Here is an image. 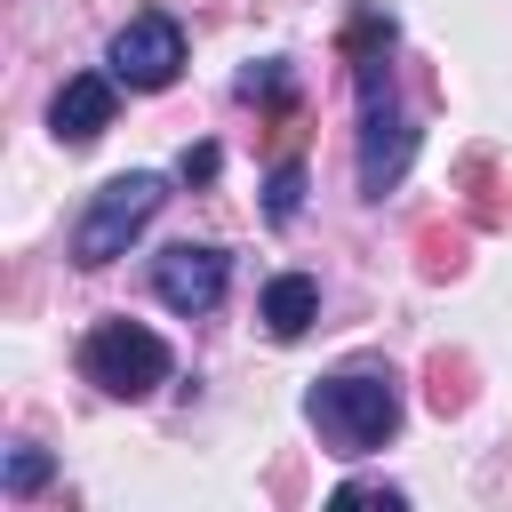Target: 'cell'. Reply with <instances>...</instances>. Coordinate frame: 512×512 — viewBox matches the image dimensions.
<instances>
[{
  "instance_id": "1",
  "label": "cell",
  "mask_w": 512,
  "mask_h": 512,
  "mask_svg": "<svg viewBox=\"0 0 512 512\" xmlns=\"http://www.w3.org/2000/svg\"><path fill=\"white\" fill-rule=\"evenodd\" d=\"M304 408H312V424H320V440L336 456H368L400 424V384L384 368H344V376H320Z\"/></svg>"
},
{
  "instance_id": "2",
  "label": "cell",
  "mask_w": 512,
  "mask_h": 512,
  "mask_svg": "<svg viewBox=\"0 0 512 512\" xmlns=\"http://www.w3.org/2000/svg\"><path fill=\"white\" fill-rule=\"evenodd\" d=\"M80 376L112 400H144L152 384H168V344L144 320H96L80 336Z\"/></svg>"
},
{
  "instance_id": "3",
  "label": "cell",
  "mask_w": 512,
  "mask_h": 512,
  "mask_svg": "<svg viewBox=\"0 0 512 512\" xmlns=\"http://www.w3.org/2000/svg\"><path fill=\"white\" fill-rule=\"evenodd\" d=\"M160 200H168V184H160L152 168L112 176V184L88 200V216H80V232H72V256H80V264H112V256H128V240L160 216Z\"/></svg>"
},
{
  "instance_id": "4",
  "label": "cell",
  "mask_w": 512,
  "mask_h": 512,
  "mask_svg": "<svg viewBox=\"0 0 512 512\" xmlns=\"http://www.w3.org/2000/svg\"><path fill=\"white\" fill-rule=\"evenodd\" d=\"M176 72H184V32H176V16L144 8V16H128V24L112 32V80H128V88H168Z\"/></svg>"
},
{
  "instance_id": "5",
  "label": "cell",
  "mask_w": 512,
  "mask_h": 512,
  "mask_svg": "<svg viewBox=\"0 0 512 512\" xmlns=\"http://www.w3.org/2000/svg\"><path fill=\"white\" fill-rule=\"evenodd\" d=\"M224 280H232V256L208 248V240H176L152 256V288L168 312H216L224 304Z\"/></svg>"
},
{
  "instance_id": "6",
  "label": "cell",
  "mask_w": 512,
  "mask_h": 512,
  "mask_svg": "<svg viewBox=\"0 0 512 512\" xmlns=\"http://www.w3.org/2000/svg\"><path fill=\"white\" fill-rule=\"evenodd\" d=\"M408 152H416V128L392 112V96L360 104V192H368V200H384V192L400 184Z\"/></svg>"
},
{
  "instance_id": "7",
  "label": "cell",
  "mask_w": 512,
  "mask_h": 512,
  "mask_svg": "<svg viewBox=\"0 0 512 512\" xmlns=\"http://www.w3.org/2000/svg\"><path fill=\"white\" fill-rule=\"evenodd\" d=\"M112 104H120V88H112L104 72H72V80L56 88V104H48V128H56L64 144H96V136L112 128Z\"/></svg>"
},
{
  "instance_id": "8",
  "label": "cell",
  "mask_w": 512,
  "mask_h": 512,
  "mask_svg": "<svg viewBox=\"0 0 512 512\" xmlns=\"http://www.w3.org/2000/svg\"><path fill=\"white\" fill-rule=\"evenodd\" d=\"M312 320H320V288H312L304 272H280V280L264 288V328H272L280 344H296Z\"/></svg>"
},
{
  "instance_id": "9",
  "label": "cell",
  "mask_w": 512,
  "mask_h": 512,
  "mask_svg": "<svg viewBox=\"0 0 512 512\" xmlns=\"http://www.w3.org/2000/svg\"><path fill=\"white\" fill-rule=\"evenodd\" d=\"M384 48H392V16H384V8H352V24H344V56H352V64H376Z\"/></svg>"
},
{
  "instance_id": "10",
  "label": "cell",
  "mask_w": 512,
  "mask_h": 512,
  "mask_svg": "<svg viewBox=\"0 0 512 512\" xmlns=\"http://www.w3.org/2000/svg\"><path fill=\"white\" fill-rule=\"evenodd\" d=\"M296 200H304V168H296V160H280V168H272V184H264V216H272V224H288V216H296Z\"/></svg>"
},
{
  "instance_id": "11",
  "label": "cell",
  "mask_w": 512,
  "mask_h": 512,
  "mask_svg": "<svg viewBox=\"0 0 512 512\" xmlns=\"http://www.w3.org/2000/svg\"><path fill=\"white\" fill-rule=\"evenodd\" d=\"M48 472H56V464H48V448H16L0 480H8V496H32V488H48Z\"/></svg>"
},
{
  "instance_id": "12",
  "label": "cell",
  "mask_w": 512,
  "mask_h": 512,
  "mask_svg": "<svg viewBox=\"0 0 512 512\" xmlns=\"http://www.w3.org/2000/svg\"><path fill=\"white\" fill-rule=\"evenodd\" d=\"M240 96L248 104H288V64H248L240 72Z\"/></svg>"
},
{
  "instance_id": "13",
  "label": "cell",
  "mask_w": 512,
  "mask_h": 512,
  "mask_svg": "<svg viewBox=\"0 0 512 512\" xmlns=\"http://www.w3.org/2000/svg\"><path fill=\"white\" fill-rule=\"evenodd\" d=\"M216 168H224L216 144H192V152H184V184H216Z\"/></svg>"
},
{
  "instance_id": "14",
  "label": "cell",
  "mask_w": 512,
  "mask_h": 512,
  "mask_svg": "<svg viewBox=\"0 0 512 512\" xmlns=\"http://www.w3.org/2000/svg\"><path fill=\"white\" fill-rule=\"evenodd\" d=\"M336 504H384V512H400V488H368V480H344V488H336Z\"/></svg>"
}]
</instances>
